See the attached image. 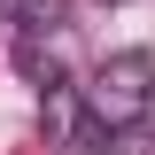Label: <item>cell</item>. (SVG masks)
I'll return each mask as SVG.
<instances>
[{
  "mask_svg": "<svg viewBox=\"0 0 155 155\" xmlns=\"http://www.w3.org/2000/svg\"><path fill=\"white\" fill-rule=\"evenodd\" d=\"M109 8H116V0H109Z\"/></svg>",
  "mask_w": 155,
  "mask_h": 155,
  "instance_id": "obj_5",
  "label": "cell"
},
{
  "mask_svg": "<svg viewBox=\"0 0 155 155\" xmlns=\"http://www.w3.org/2000/svg\"><path fill=\"white\" fill-rule=\"evenodd\" d=\"M8 54H16V70L31 78V85H62V78H70V23H62V31H31V39H16Z\"/></svg>",
  "mask_w": 155,
  "mask_h": 155,
  "instance_id": "obj_2",
  "label": "cell"
},
{
  "mask_svg": "<svg viewBox=\"0 0 155 155\" xmlns=\"http://www.w3.org/2000/svg\"><path fill=\"white\" fill-rule=\"evenodd\" d=\"M62 23H70V0H0V47L31 31H62Z\"/></svg>",
  "mask_w": 155,
  "mask_h": 155,
  "instance_id": "obj_4",
  "label": "cell"
},
{
  "mask_svg": "<svg viewBox=\"0 0 155 155\" xmlns=\"http://www.w3.org/2000/svg\"><path fill=\"white\" fill-rule=\"evenodd\" d=\"M78 93H85V116H93L101 132H140L147 109H155V62L140 47H116V54L93 62V78Z\"/></svg>",
  "mask_w": 155,
  "mask_h": 155,
  "instance_id": "obj_1",
  "label": "cell"
},
{
  "mask_svg": "<svg viewBox=\"0 0 155 155\" xmlns=\"http://www.w3.org/2000/svg\"><path fill=\"white\" fill-rule=\"evenodd\" d=\"M39 124H47L54 147H78V140H85L93 116H85V93H78L70 78H62V85H39Z\"/></svg>",
  "mask_w": 155,
  "mask_h": 155,
  "instance_id": "obj_3",
  "label": "cell"
}]
</instances>
